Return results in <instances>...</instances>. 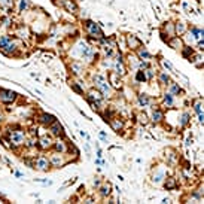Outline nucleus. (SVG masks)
I'll use <instances>...</instances> for the list:
<instances>
[{
    "label": "nucleus",
    "mask_w": 204,
    "mask_h": 204,
    "mask_svg": "<svg viewBox=\"0 0 204 204\" xmlns=\"http://www.w3.org/2000/svg\"><path fill=\"white\" fill-rule=\"evenodd\" d=\"M28 8V0H21V3H20V10L22 12V10H26Z\"/></svg>",
    "instance_id": "473e14b6"
},
{
    "label": "nucleus",
    "mask_w": 204,
    "mask_h": 204,
    "mask_svg": "<svg viewBox=\"0 0 204 204\" xmlns=\"http://www.w3.org/2000/svg\"><path fill=\"white\" fill-rule=\"evenodd\" d=\"M188 121H189V115H188V113H185V115L182 116V125H186Z\"/></svg>",
    "instance_id": "e433bc0d"
},
{
    "label": "nucleus",
    "mask_w": 204,
    "mask_h": 204,
    "mask_svg": "<svg viewBox=\"0 0 204 204\" xmlns=\"http://www.w3.org/2000/svg\"><path fill=\"white\" fill-rule=\"evenodd\" d=\"M52 146H54V149H55L57 152H60V154H64V152L67 151V145H66L63 140H57Z\"/></svg>",
    "instance_id": "dca6fc26"
},
{
    "label": "nucleus",
    "mask_w": 204,
    "mask_h": 204,
    "mask_svg": "<svg viewBox=\"0 0 204 204\" xmlns=\"http://www.w3.org/2000/svg\"><path fill=\"white\" fill-rule=\"evenodd\" d=\"M109 124L112 125V128H113L115 131H121V130H122V127H124L122 119H119V118H110Z\"/></svg>",
    "instance_id": "2eb2a0df"
},
{
    "label": "nucleus",
    "mask_w": 204,
    "mask_h": 204,
    "mask_svg": "<svg viewBox=\"0 0 204 204\" xmlns=\"http://www.w3.org/2000/svg\"><path fill=\"white\" fill-rule=\"evenodd\" d=\"M154 75H155V73H154V70L148 67V69H146V72H145V76H146V79H152V78H154Z\"/></svg>",
    "instance_id": "2f4dec72"
},
{
    "label": "nucleus",
    "mask_w": 204,
    "mask_h": 204,
    "mask_svg": "<svg viewBox=\"0 0 204 204\" xmlns=\"http://www.w3.org/2000/svg\"><path fill=\"white\" fill-rule=\"evenodd\" d=\"M39 121H40L43 125H51V124L55 121V116L54 115H51V113H42L40 116H39Z\"/></svg>",
    "instance_id": "1a4fd4ad"
},
{
    "label": "nucleus",
    "mask_w": 204,
    "mask_h": 204,
    "mask_svg": "<svg viewBox=\"0 0 204 204\" xmlns=\"http://www.w3.org/2000/svg\"><path fill=\"white\" fill-rule=\"evenodd\" d=\"M197 48H198V49H203V48H204V42L203 40H198V43H197Z\"/></svg>",
    "instance_id": "79ce46f5"
},
{
    "label": "nucleus",
    "mask_w": 204,
    "mask_h": 204,
    "mask_svg": "<svg viewBox=\"0 0 204 204\" xmlns=\"http://www.w3.org/2000/svg\"><path fill=\"white\" fill-rule=\"evenodd\" d=\"M139 103H140L142 106H148V104H149V97H148L146 94H140V95H139Z\"/></svg>",
    "instance_id": "393cba45"
},
{
    "label": "nucleus",
    "mask_w": 204,
    "mask_h": 204,
    "mask_svg": "<svg viewBox=\"0 0 204 204\" xmlns=\"http://www.w3.org/2000/svg\"><path fill=\"white\" fill-rule=\"evenodd\" d=\"M2 51H3L6 55H14V54L16 52V43H15L14 40H10L8 45H6V48H3Z\"/></svg>",
    "instance_id": "4468645a"
},
{
    "label": "nucleus",
    "mask_w": 204,
    "mask_h": 204,
    "mask_svg": "<svg viewBox=\"0 0 204 204\" xmlns=\"http://www.w3.org/2000/svg\"><path fill=\"white\" fill-rule=\"evenodd\" d=\"M182 54H183L185 58H191V57L194 55V49H192L191 46H183V48H182Z\"/></svg>",
    "instance_id": "6ab92c4d"
},
{
    "label": "nucleus",
    "mask_w": 204,
    "mask_h": 204,
    "mask_svg": "<svg viewBox=\"0 0 204 204\" xmlns=\"http://www.w3.org/2000/svg\"><path fill=\"white\" fill-rule=\"evenodd\" d=\"M201 104H203V103H201V100L195 101V104H194V110H195L197 113H203V112H201Z\"/></svg>",
    "instance_id": "7c9ffc66"
},
{
    "label": "nucleus",
    "mask_w": 204,
    "mask_h": 204,
    "mask_svg": "<svg viewBox=\"0 0 204 204\" xmlns=\"http://www.w3.org/2000/svg\"><path fill=\"white\" fill-rule=\"evenodd\" d=\"M49 163H51V165H54V167H61L64 164V158H63L61 154H55V155H52V158L49 160Z\"/></svg>",
    "instance_id": "9b49d317"
},
{
    "label": "nucleus",
    "mask_w": 204,
    "mask_h": 204,
    "mask_svg": "<svg viewBox=\"0 0 204 204\" xmlns=\"http://www.w3.org/2000/svg\"><path fill=\"white\" fill-rule=\"evenodd\" d=\"M127 42H128V46H130L131 49H139V48L142 46V42L139 40L136 36H131V34L127 38Z\"/></svg>",
    "instance_id": "9d476101"
},
{
    "label": "nucleus",
    "mask_w": 204,
    "mask_h": 204,
    "mask_svg": "<svg viewBox=\"0 0 204 204\" xmlns=\"http://www.w3.org/2000/svg\"><path fill=\"white\" fill-rule=\"evenodd\" d=\"M137 54H139V58H142V60H143V58H145V60H149V58H151V54H149L145 48H139V52H137Z\"/></svg>",
    "instance_id": "4be33fe9"
},
{
    "label": "nucleus",
    "mask_w": 204,
    "mask_h": 204,
    "mask_svg": "<svg viewBox=\"0 0 204 204\" xmlns=\"http://www.w3.org/2000/svg\"><path fill=\"white\" fill-rule=\"evenodd\" d=\"M49 131H51V134H54V136H63V127H61V124L58 122L57 119L49 125Z\"/></svg>",
    "instance_id": "0eeeda50"
},
{
    "label": "nucleus",
    "mask_w": 204,
    "mask_h": 204,
    "mask_svg": "<svg viewBox=\"0 0 204 204\" xmlns=\"http://www.w3.org/2000/svg\"><path fill=\"white\" fill-rule=\"evenodd\" d=\"M168 45L173 48V49H182L183 48V43H182V39L177 38V36H173L171 39H168Z\"/></svg>",
    "instance_id": "6e6552de"
},
{
    "label": "nucleus",
    "mask_w": 204,
    "mask_h": 204,
    "mask_svg": "<svg viewBox=\"0 0 204 204\" xmlns=\"http://www.w3.org/2000/svg\"><path fill=\"white\" fill-rule=\"evenodd\" d=\"M191 33H192V36H194L197 40H201V36H203V30H201V28L194 27V28L191 30Z\"/></svg>",
    "instance_id": "5701e85b"
},
{
    "label": "nucleus",
    "mask_w": 204,
    "mask_h": 204,
    "mask_svg": "<svg viewBox=\"0 0 204 204\" xmlns=\"http://www.w3.org/2000/svg\"><path fill=\"white\" fill-rule=\"evenodd\" d=\"M2 121H3V115H0V122H2Z\"/></svg>",
    "instance_id": "a18cd8bd"
},
{
    "label": "nucleus",
    "mask_w": 204,
    "mask_h": 204,
    "mask_svg": "<svg viewBox=\"0 0 204 204\" xmlns=\"http://www.w3.org/2000/svg\"><path fill=\"white\" fill-rule=\"evenodd\" d=\"M94 185H95V186H100V180L95 179V180H94Z\"/></svg>",
    "instance_id": "c03bdc74"
},
{
    "label": "nucleus",
    "mask_w": 204,
    "mask_h": 204,
    "mask_svg": "<svg viewBox=\"0 0 204 204\" xmlns=\"http://www.w3.org/2000/svg\"><path fill=\"white\" fill-rule=\"evenodd\" d=\"M160 81H161V83H163V85H167V83H168V75L161 73V75H160Z\"/></svg>",
    "instance_id": "72a5a7b5"
},
{
    "label": "nucleus",
    "mask_w": 204,
    "mask_h": 204,
    "mask_svg": "<svg viewBox=\"0 0 204 204\" xmlns=\"http://www.w3.org/2000/svg\"><path fill=\"white\" fill-rule=\"evenodd\" d=\"M94 82L97 83V86H98V89H100L101 94H104L106 97L110 94V85L106 82V79H104L101 75H95V76H94Z\"/></svg>",
    "instance_id": "f03ea898"
},
{
    "label": "nucleus",
    "mask_w": 204,
    "mask_h": 204,
    "mask_svg": "<svg viewBox=\"0 0 204 204\" xmlns=\"http://www.w3.org/2000/svg\"><path fill=\"white\" fill-rule=\"evenodd\" d=\"M101 92L100 91H91L88 95H86V100L89 103H94V101H101Z\"/></svg>",
    "instance_id": "f8f14e48"
},
{
    "label": "nucleus",
    "mask_w": 204,
    "mask_h": 204,
    "mask_svg": "<svg viewBox=\"0 0 204 204\" xmlns=\"http://www.w3.org/2000/svg\"><path fill=\"white\" fill-rule=\"evenodd\" d=\"M140 122H143V124L148 122V118H146V115H145V113H143V115H140Z\"/></svg>",
    "instance_id": "ea45409f"
},
{
    "label": "nucleus",
    "mask_w": 204,
    "mask_h": 204,
    "mask_svg": "<svg viewBox=\"0 0 204 204\" xmlns=\"http://www.w3.org/2000/svg\"><path fill=\"white\" fill-rule=\"evenodd\" d=\"M10 40H12V39H10L9 36H2V38H0V49L6 48V45H8Z\"/></svg>",
    "instance_id": "bb28decb"
},
{
    "label": "nucleus",
    "mask_w": 204,
    "mask_h": 204,
    "mask_svg": "<svg viewBox=\"0 0 204 204\" xmlns=\"http://www.w3.org/2000/svg\"><path fill=\"white\" fill-rule=\"evenodd\" d=\"M163 64H164V67H165V69H168V70H173V67H171V64H170V63H167V61H163Z\"/></svg>",
    "instance_id": "58836bf2"
},
{
    "label": "nucleus",
    "mask_w": 204,
    "mask_h": 204,
    "mask_svg": "<svg viewBox=\"0 0 204 204\" xmlns=\"http://www.w3.org/2000/svg\"><path fill=\"white\" fill-rule=\"evenodd\" d=\"M136 79L139 82H145L146 81V76H145V72H142V70H139L137 73H136Z\"/></svg>",
    "instance_id": "c756f323"
},
{
    "label": "nucleus",
    "mask_w": 204,
    "mask_h": 204,
    "mask_svg": "<svg viewBox=\"0 0 204 204\" xmlns=\"http://www.w3.org/2000/svg\"><path fill=\"white\" fill-rule=\"evenodd\" d=\"M49 160L46 158V157H39V158H36V161H34V167L38 168V170H48L49 168Z\"/></svg>",
    "instance_id": "39448f33"
},
{
    "label": "nucleus",
    "mask_w": 204,
    "mask_h": 204,
    "mask_svg": "<svg viewBox=\"0 0 204 204\" xmlns=\"http://www.w3.org/2000/svg\"><path fill=\"white\" fill-rule=\"evenodd\" d=\"M174 33H177V34L185 33V24H183V22H177L176 27H174Z\"/></svg>",
    "instance_id": "a878e982"
},
{
    "label": "nucleus",
    "mask_w": 204,
    "mask_h": 204,
    "mask_svg": "<svg viewBox=\"0 0 204 204\" xmlns=\"http://www.w3.org/2000/svg\"><path fill=\"white\" fill-rule=\"evenodd\" d=\"M85 28H86V33L94 39H103V36H104L101 28L92 21H85Z\"/></svg>",
    "instance_id": "f257e3e1"
},
{
    "label": "nucleus",
    "mask_w": 204,
    "mask_h": 204,
    "mask_svg": "<svg viewBox=\"0 0 204 204\" xmlns=\"http://www.w3.org/2000/svg\"><path fill=\"white\" fill-rule=\"evenodd\" d=\"M139 67H140V69H148L149 64H148V61H140V63H139Z\"/></svg>",
    "instance_id": "4c0bfd02"
},
{
    "label": "nucleus",
    "mask_w": 204,
    "mask_h": 204,
    "mask_svg": "<svg viewBox=\"0 0 204 204\" xmlns=\"http://www.w3.org/2000/svg\"><path fill=\"white\" fill-rule=\"evenodd\" d=\"M163 118H164V115L161 110H155V112L152 113V121H154V122H161Z\"/></svg>",
    "instance_id": "412c9836"
},
{
    "label": "nucleus",
    "mask_w": 204,
    "mask_h": 204,
    "mask_svg": "<svg viewBox=\"0 0 204 204\" xmlns=\"http://www.w3.org/2000/svg\"><path fill=\"white\" fill-rule=\"evenodd\" d=\"M118 76H119V75H118L116 72H113V73L109 75V81L112 82V85H113L115 88H119V86H121V81H118Z\"/></svg>",
    "instance_id": "a211bd4d"
},
{
    "label": "nucleus",
    "mask_w": 204,
    "mask_h": 204,
    "mask_svg": "<svg viewBox=\"0 0 204 204\" xmlns=\"http://www.w3.org/2000/svg\"><path fill=\"white\" fill-rule=\"evenodd\" d=\"M198 121H200V124H203V121H204V115L203 113H198Z\"/></svg>",
    "instance_id": "37998d69"
},
{
    "label": "nucleus",
    "mask_w": 204,
    "mask_h": 204,
    "mask_svg": "<svg viewBox=\"0 0 204 204\" xmlns=\"http://www.w3.org/2000/svg\"><path fill=\"white\" fill-rule=\"evenodd\" d=\"M15 100H16V92L9 91V89H0V101L2 103L9 104V103H14Z\"/></svg>",
    "instance_id": "20e7f679"
},
{
    "label": "nucleus",
    "mask_w": 204,
    "mask_h": 204,
    "mask_svg": "<svg viewBox=\"0 0 204 204\" xmlns=\"http://www.w3.org/2000/svg\"><path fill=\"white\" fill-rule=\"evenodd\" d=\"M52 145H54V142H52V139L48 137V136H43V137H40V139L38 140V146H39L40 149H49Z\"/></svg>",
    "instance_id": "423d86ee"
},
{
    "label": "nucleus",
    "mask_w": 204,
    "mask_h": 204,
    "mask_svg": "<svg viewBox=\"0 0 204 204\" xmlns=\"http://www.w3.org/2000/svg\"><path fill=\"white\" fill-rule=\"evenodd\" d=\"M63 6H64L69 12H72V14H76V12H78V6H76V3H75L73 0H63Z\"/></svg>",
    "instance_id": "ddd939ff"
},
{
    "label": "nucleus",
    "mask_w": 204,
    "mask_h": 204,
    "mask_svg": "<svg viewBox=\"0 0 204 204\" xmlns=\"http://www.w3.org/2000/svg\"><path fill=\"white\" fill-rule=\"evenodd\" d=\"M70 85H72V88H73V89H75L76 92H79V94H82V92H83V89H82V88H81V86H79V85H78V83H75V82H72Z\"/></svg>",
    "instance_id": "f704fd0d"
},
{
    "label": "nucleus",
    "mask_w": 204,
    "mask_h": 204,
    "mask_svg": "<svg viewBox=\"0 0 204 204\" xmlns=\"http://www.w3.org/2000/svg\"><path fill=\"white\" fill-rule=\"evenodd\" d=\"M176 185H177V183H176V179H174V177H168V179L165 180V183H164V186H165L167 189H174Z\"/></svg>",
    "instance_id": "aec40b11"
},
{
    "label": "nucleus",
    "mask_w": 204,
    "mask_h": 204,
    "mask_svg": "<svg viewBox=\"0 0 204 204\" xmlns=\"http://www.w3.org/2000/svg\"><path fill=\"white\" fill-rule=\"evenodd\" d=\"M0 3H3V4H8V6H10V4H12V0H0Z\"/></svg>",
    "instance_id": "a19ab883"
},
{
    "label": "nucleus",
    "mask_w": 204,
    "mask_h": 204,
    "mask_svg": "<svg viewBox=\"0 0 204 204\" xmlns=\"http://www.w3.org/2000/svg\"><path fill=\"white\" fill-rule=\"evenodd\" d=\"M70 69L73 70V73H75V75H81L82 73V66L79 64V63H72Z\"/></svg>",
    "instance_id": "b1692460"
},
{
    "label": "nucleus",
    "mask_w": 204,
    "mask_h": 204,
    "mask_svg": "<svg viewBox=\"0 0 204 204\" xmlns=\"http://www.w3.org/2000/svg\"><path fill=\"white\" fill-rule=\"evenodd\" d=\"M26 140V134L24 131L21 130H16V131H12L10 136H9V142L12 143V146H21Z\"/></svg>",
    "instance_id": "7ed1b4c3"
},
{
    "label": "nucleus",
    "mask_w": 204,
    "mask_h": 204,
    "mask_svg": "<svg viewBox=\"0 0 204 204\" xmlns=\"http://www.w3.org/2000/svg\"><path fill=\"white\" fill-rule=\"evenodd\" d=\"M110 192H112V185H110V183H104V185L100 188L101 197H107V195H110Z\"/></svg>",
    "instance_id": "f3484780"
},
{
    "label": "nucleus",
    "mask_w": 204,
    "mask_h": 204,
    "mask_svg": "<svg viewBox=\"0 0 204 204\" xmlns=\"http://www.w3.org/2000/svg\"><path fill=\"white\" fill-rule=\"evenodd\" d=\"M36 145H38V140H36V139H30L28 143H27L28 148H33V146H36Z\"/></svg>",
    "instance_id": "c9c22d12"
},
{
    "label": "nucleus",
    "mask_w": 204,
    "mask_h": 204,
    "mask_svg": "<svg viewBox=\"0 0 204 204\" xmlns=\"http://www.w3.org/2000/svg\"><path fill=\"white\" fill-rule=\"evenodd\" d=\"M164 101H165V104L167 106H173V94H165L164 95Z\"/></svg>",
    "instance_id": "cd10ccee"
},
{
    "label": "nucleus",
    "mask_w": 204,
    "mask_h": 204,
    "mask_svg": "<svg viewBox=\"0 0 204 204\" xmlns=\"http://www.w3.org/2000/svg\"><path fill=\"white\" fill-rule=\"evenodd\" d=\"M170 91H171L170 94H179V92H180V86H179L177 83H171V85H170Z\"/></svg>",
    "instance_id": "c85d7f7f"
}]
</instances>
